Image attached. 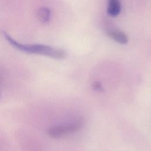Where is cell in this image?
Returning <instances> with one entry per match:
<instances>
[{"mask_svg":"<svg viewBox=\"0 0 151 151\" xmlns=\"http://www.w3.org/2000/svg\"><path fill=\"white\" fill-rule=\"evenodd\" d=\"M6 40L15 48L29 54H40L55 59H63L66 57V52L60 48H56L44 44H25L17 41L6 32L3 31Z\"/></svg>","mask_w":151,"mask_h":151,"instance_id":"1","label":"cell"},{"mask_svg":"<svg viewBox=\"0 0 151 151\" xmlns=\"http://www.w3.org/2000/svg\"><path fill=\"white\" fill-rule=\"evenodd\" d=\"M83 126V121L78 120L70 124L59 125L50 128L48 133V135L54 139H58L68 134L78 131Z\"/></svg>","mask_w":151,"mask_h":151,"instance_id":"2","label":"cell"},{"mask_svg":"<svg viewBox=\"0 0 151 151\" xmlns=\"http://www.w3.org/2000/svg\"><path fill=\"white\" fill-rule=\"evenodd\" d=\"M107 34L110 38L114 40L118 43L125 44L128 41V37L127 35L121 31L112 30L109 31Z\"/></svg>","mask_w":151,"mask_h":151,"instance_id":"3","label":"cell"},{"mask_svg":"<svg viewBox=\"0 0 151 151\" xmlns=\"http://www.w3.org/2000/svg\"><path fill=\"white\" fill-rule=\"evenodd\" d=\"M121 11V3L118 0H110L108 3L107 14L111 17H116Z\"/></svg>","mask_w":151,"mask_h":151,"instance_id":"4","label":"cell"},{"mask_svg":"<svg viewBox=\"0 0 151 151\" xmlns=\"http://www.w3.org/2000/svg\"><path fill=\"white\" fill-rule=\"evenodd\" d=\"M50 10L46 7L40 8L37 12V17L38 19L43 23L47 22L50 18Z\"/></svg>","mask_w":151,"mask_h":151,"instance_id":"5","label":"cell"},{"mask_svg":"<svg viewBox=\"0 0 151 151\" xmlns=\"http://www.w3.org/2000/svg\"><path fill=\"white\" fill-rule=\"evenodd\" d=\"M93 87L95 90H97L99 91H102L103 90L101 84L98 81H96V82L93 83Z\"/></svg>","mask_w":151,"mask_h":151,"instance_id":"6","label":"cell"}]
</instances>
